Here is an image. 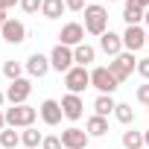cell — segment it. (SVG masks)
<instances>
[{
	"instance_id": "cell-7",
	"label": "cell",
	"mask_w": 149,
	"mask_h": 149,
	"mask_svg": "<svg viewBox=\"0 0 149 149\" xmlns=\"http://www.w3.org/2000/svg\"><path fill=\"white\" fill-rule=\"evenodd\" d=\"M29 94H32V82L21 76V79L9 82V88H6V102H12V105H26Z\"/></svg>"
},
{
	"instance_id": "cell-20",
	"label": "cell",
	"mask_w": 149,
	"mask_h": 149,
	"mask_svg": "<svg viewBox=\"0 0 149 149\" xmlns=\"http://www.w3.org/2000/svg\"><path fill=\"white\" fill-rule=\"evenodd\" d=\"M21 143H24L26 149H35V146H41V143H44V134H41L35 126H29V129H24V134H21Z\"/></svg>"
},
{
	"instance_id": "cell-14",
	"label": "cell",
	"mask_w": 149,
	"mask_h": 149,
	"mask_svg": "<svg viewBox=\"0 0 149 149\" xmlns=\"http://www.w3.org/2000/svg\"><path fill=\"white\" fill-rule=\"evenodd\" d=\"M100 50L105 53V56H111V58H117L120 53H123V35H117V32H105V35H100Z\"/></svg>"
},
{
	"instance_id": "cell-24",
	"label": "cell",
	"mask_w": 149,
	"mask_h": 149,
	"mask_svg": "<svg viewBox=\"0 0 149 149\" xmlns=\"http://www.w3.org/2000/svg\"><path fill=\"white\" fill-rule=\"evenodd\" d=\"M114 117H117L123 126H132V123H134V111H132V105H126V102H117Z\"/></svg>"
},
{
	"instance_id": "cell-27",
	"label": "cell",
	"mask_w": 149,
	"mask_h": 149,
	"mask_svg": "<svg viewBox=\"0 0 149 149\" xmlns=\"http://www.w3.org/2000/svg\"><path fill=\"white\" fill-rule=\"evenodd\" d=\"M41 149H61V137H44V143H41Z\"/></svg>"
},
{
	"instance_id": "cell-3",
	"label": "cell",
	"mask_w": 149,
	"mask_h": 149,
	"mask_svg": "<svg viewBox=\"0 0 149 149\" xmlns=\"http://www.w3.org/2000/svg\"><path fill=\"white\" fill-rule=\"evenodd\" d=\"M108 70L114 73V79H117V82H126V79L132 76V70H137V58H134V53L123 50L117 58L108 61Z\"/></svg>"
},
{
	"instance_id": "cell-26",
	"label": "cell",
	"mask_w": 149,
	"mask_h": 149,
	"mask_svg": "<svg viewBox=\"0 0 149 149\" xmlns=\"http://www.w3.org/2000/svg\"><path fill=\"white\" fill-rule=\"evenodd\" d=\"M41 3H44V0H21V9H24L26 15H35V12L41 9Z\"/></svg>"
},
{
	"instance_id": "cell-1",
	"label": "cell",
	"mask_w": 149,
	"mask_h": 149,
	"mask_svg": "<svg viewBox=\"0 0 149 149\" xmlns=\"http://www.w3.org/2000/svg\"><path fill=\"white\" fill-rule=\"evenodd\" d=\"M85 32H91V35H105L108 32V12H105V6H100V3L85 6Z\"/></svg>"
},
{
	"instance_id": "cell-38",
	"label": "cell",
	"mask_w": 149,
	"mask_h": 149,
	"mask_svg": "<svg viewBox=\"0 0 149 149\" xmlns=\"http://www.w3.org/2000/svg\"><path fill=\"white\" fill-rule=\"evenodd\" d=\"M108 3H120V0H108Z\"/></svg>"
},
{
	"instance_id": "cell-13",
	"label": "cell",
	"mask_w": 149,
	"mask_h": 149,
	"mask_svg": "<svg viewBox=\"0 0 149 149\" xmlns=\"http://www.w3.org/2000/svg\"><path fill=\"white\" fill-rule=\"evenodd\" d=\"M38 114H41V120H44L47 126H58V123H61V117H64L61 102H56V100H44V102H41V108H38Z\"/></svg>"
},
{
	"instance_id": "cell-2",
	"label": "cell",
	"mask_w": 149,
	"mask_h": 149,
	"mask_svg": "<svg viewBox=\"0 0 149 149\" xmlns=\"http://www.w3.org/2000/svg\"><path fill=\"white\" fill-rule=\"evenodd\" d=\"M3 114H6V126H12V129H29L38 120V108H32V105H12Z\"/></svg>"
},
{
	"instance_id": "cell-9",
	"label": "cell",
	"mask_w": 149,
	"mask_h": 149,
	"mask_svg": "<svg viewBox=\"0 0 149 149\" xmlns=\"http://www.w3.org/2000/svg\"><path fill=\"white\" fill-rule=\"evenodd\" d=\"M58 38H61L58 44H64V47H79V44H85V26L82 24H64Z\"/></svg>"
},
{
	"instance_id": "cell-15",
	"label": "cell",
	"mask_w": 149,
	"mask_h": 149,
	"mask_svg": "<svg viewBox=\"0 0 149 149\" xmlns=\"http://www.w3.org/2000/svg\"><path fill=\"white\" fill-rule=\"evenodd\" d=\"M61 111H64L67 120H79V117L85 114V102H82V97H79V94H67V97L61 100Z\"/></svg>"
},
{
	"instance_id": "cell-29",
	"label": "cell",
	"mask_w": 149,
	"mask_h": 149,
	"mask_svg": "<svg viewBox=\"0 0 149 149\" xmlns=\"http://www.w3.org/2000/svg\"><path fill=\"white\" fill-rule=\"evenodd\" d=\"M137 73L149 82V58H137Z\"/></svg>"
},
{
	"instance_id": "cell-4",
	"label": "cell",
	"mask_w": 149,
	"mask_h": 149,
	"mask_svg": "<svg viewBox=\"0 0 149 149\" xmlns=\"http://www.w3.org/2000/svg\"><path fill=\"white\" fill-rule=\"evenodd\" d=\"M91 88H97L100 94H114L120 88V82L114 79V73L108 67H94L91 70Z\"/></svg>"
},
{
	"instance_id": "cell-8",
	"label": "cell",
	"mask_w": 149,
	"mask_h": 149,
	"mask_svg": "<svg viewBox=\"0 0 149 149\" xmlns=\"http://www.w3.org/2000/svg\"><path fill=\"white\" fill-rule=\"evenodd\" d=\"M88 132L85 129H76V126H70L61 132V146L64 149H88Z\"/></svg>"
},
{
	"instance_id": "cell-23",
	"label": "cell",
	"mask_w": 149,
	"mask_h": 149,
	"mask_svg": "<svg viewBox=\"0 0 149 149\" xmlns=\"http://www.w3.org/2000/svg\"><path fill=\"white\" fill-rule=\"evenodd\" d=\"M21 73H24V64H21V61H15V58H9V61H3V76H6L9 82H15V79H21Z\"/></svg>"
},
{
	"instance_id": "cell-31",
	"label": "cell",
	"mask_w": 149,
	"mask_h": 149,
	"mask_svg": "<svg viewBox=\"0 0 149 149\" xmlns=\"http://www.w3.org/2000/svg\"><path fill=\"white\" fill-rule=\"evenodd\" d=\"M126 3H129V6H134V9H143V12L149 9V0H126Z\"/></svg>"
},
{
	"instance_id": "cell-10",
	"label": "cell",
	"mask_w": 149,
	"mask_h": 149,
	"mask_svg": "<svg viewBox=\"0 0 149 149\" xmlns=\"http://www.w3.org/2000/svg\"><path fill=\"white\" fill-rule=\"evenodd\" d=\"M24 67H26V73H29L32 79H41V76H47V73L53 70L50 67V56H44V53H32Z\"/></svg>"
},
{
	"instance_id": "cell-19",
	"label": "cell",
	"mask_w": 149,
	"mask_h": 149,
	"mask_svg": "<svg viewBox=\"0 0 149 149\" xmlns=\"http://www.w3.org/2000/svg\"><path fill=\"white\" fill-rule=\"evenodd\" d=\"M67 6H64V0H44L41 3V15L47 18V21H56V18H61V12H64Z\"/></svg>"
},
{
	"instance_id": "cell-12",
	"label": "cell",
	"mask_w": 149,
	"mask_h": 149,
	"mask_svg": "<svg viewBox=\"0 0 149 149\" xmlns=\"http://www.w3.org/2000/svg\"><path fill=\"white\" fill-rule=\"evenodd\" d=\"M140 47H146V32H143V26H126V32H123V50L137 53Z\"/></svg>"
},
{
	"instance_id": "cell-36",
	"label": "cell",
	"mask_w": 149,
	"mask_h": 149,
	"mask_svg": "<svg viewBox=\"0 0 149 149\" xmlns=\"http://www.w3.org/2000/svg\"><path fill=\"white\" fill-rule=\"evenodd\" d=\"M143 24H146V26H149V9H146V12H143Z\"/></svg>"
},
{
	"instance_id": "cell-34",
	"label": "cell",
	"mask_w": 149,
	"mask_h": 149,
	"mask_svg": "<svg viewBox=\"0 0 149 149\" xmlns=\"http://www.w3.org/2000/svg\"><path fill=\"white\" fill-rule=\"evenodd\" d=\"M3 102H6V91H0V108H3Z\"/></svg>"
},
{
	"instance_id": "cell-18",
	"label": "cell",
	"mask_w": 149,
	"mask_h": 149,
	"mask_svg": "<svg viewBox=\"0 0 149 149\" xmlns=\"http://www.w3.org/2000/svg\"><path fill=\"white\" fill-rule=\"evenodd\" d=\"M85 132H88L91 137H102V134L108 132V120H105V117H100V114H94V117H88Z\"/></svg>"
},
{
	"instance_id": "cell-37",
	"label": "cell",
	"mask_w": 149,
	"mask_h": 149,
	"mask_svg": "<svg viewBox=\"0 0 149 149\" xmlns=\"http://www.w3.org/2000/svg\"><path fill=\"white\" fill-rule=\"evenodd\" d=\"M0 38H3V24H0Z\"/></svg>"
},
{
	"instance_id": "cell-33",
	"label": "cell",
	"mask_w": 149,
	"mask_h": 149,
	"mask_svg": "<svg viewBox=\"0 0 149 149\" xmlns=\"http://www.w3.org/2000/svg\"><path fill=\"white\" fill-rule=\"evenodd\" d=\"M3 129H6V114L0 111V132H3Z\"/></svg>"
},
{
	"instance_id": "cell-32",
	"label": "cell",
	"mask_w": 149,
	"mask_h": 149,
	"mask_svg": "<svg viewBox=\"0 0 149 149\" xmlns=\"http://www.w3.org/2000/svg\"><path fill=\"white\" fill-rule=\"evenodd\" d=\"M15 3H21V0H0V12H6V9H12Z\"/></svg>"
},
{
	"instance_id": "cell-6",
	"label": "cell",
	"mask_w": 149,
	"mask_h": 149,
	"mask_svg": "<svg viewBox=\"0 0 149 149\" xmlns=\"http://www.w3.org/2000/svg\"><path fill=\"white\" fill-rule=\"evenodd\" d=\"M76 58H73V47H64V44H56L53 53H50V67L58 70V73H67L70 67H76L73 64Z\"/></svg>"
},
{
	"instance_id": "cell-21",
	"label": "cell",
	"mask_w": 149,
	"mask_h": 149,
	"mask_svg": "<svg viewBox=\"0 0 149 149\" xmlns=\"http://www.w3.org/2000/svg\"><path fill=\"white\" fill-rule=\"evenodd\" d=\"M21 143V134L12 129V126H6L3 132H0V149H15Z\"/></svg>"
},
{
	"instance_id": "cell-39",
	"label": "cell",
	"mask_w": 149,
	"mask_h": 149,
	"mask_svg": "<svg viewBox=\"0 0 149 149\" xmlns=\"http://www.w3.org/2000/svg\"><path fill=\"white\" fill-rule=\"evenodd\" d=\"M146 44H149V32H146Z\"/></svg>"
},
{
	"instance_id": "cell-11",
	"label": "cell",
	"mask_w": 149,
	"mask_h": 149,
	"mask_svg": "<svg viewBox=\"0 0 149 149\" xmlns=\"http://www.w3.org/2000/svg\"><path fill=\"white\" fill-rule=\"evenodd\" d=\"M3 41H6V44H24V41H26V24L9 18V21L3 24Z\"/></svg>"
},
{
	"instance_id": "cell-30",
	"label": "cell",
	"mask_w": 149,
	"mask_h": 149,
	"mask_svg": "<svg viewBox=\"0 0 149 149\" xmlns=\"http://www.w3.org/2000/svg\"><path fill=\"white\" fill-rule=\"evenodd\" d=\"M64 6L70 12H85V0H64Z\"/></svg>"
},
{
	"instance_id": "cell-5",
	"label": "cell",
	"mask_w": 149,
	"mask_h": 149,
	"mask_svg": "<svg viewBox=\"0 0 149 149\" xmlns=\"http://www.w3.org/2000/svg\"><path fill=\"white\" fill-rule=\"evenodd\" d=\"M64 85H67L70 94H82L85 88H91V73L76 64V67H70V70L64 73Z\"/></svg>"
},
{
	"instance_id": "cell-35",
	"label": "cell",
	"mask_w": 149,
	"mask_h": 149,
	"mask_svg": "<svg viewBox=\"0 0 149 149\" xmlns=\"http://www.w3.org/2000/svg\"><path fill=\"white\" fill-rule=\"evenodd\" d=\"M143 143H146V146H149V129H146V132H143Z\"/></svg>"
},
{
	"instance_id": "cell-28",
	"label": "cell",
	"mask_w": 149,
	"mask_h": 149,
	"mask_svg": "<svg viewBox=\"0 0 149 149\" xmlns=\"http://www.w3.org/2000/svg\"><path fill=\"white\" fill-rule=\"evenodd\" d=\"M137 102H143V105H146V108H149V82H146V85H140V88H137Z\"/></svg>"
},
{
	"instance_id": "cell-25",
	"label": "cell",
	"mask_w": 149,
	"mask_h": 149,
	"mask_svg": "<svg viewBox=\"0 0 149 149\" xmlns=\"http://www.w3.org/2000/svg\"><path fill=\"white\" fill-rule=\"evenodd\" d=\"M123 146L126 149H143V132H123Z\"/></svg>"
},
{
	"instance_id": "cell-16",
	"label": "cell",
	"mask_w": 149,
	"mask_h": 149,
	"mask_svg": "<svg viewBox=\"0 0 149 149\" xmlns=\"http://www.w3.org/2000/svg\"><path fill=\"white\" fill-rule=\"evenodd\" d=\"M73 58H76L79 67H88L94 58H97V50L91 44H79V47H73Z\"/></svg>"
},
{
	"instance_id": "cell-22",
	"label": "cell",
	"mask_w": 149,
	"mask_h": 149,
	"mask_svg": "<svg viewBox=\"0 0 149 149\" xmlns=\"http://www.w3.org/2000/svg\"><path fill=\"white\" fill-rule=\"evenodd\" d=\"M123 21H126V26H140V21H143V9H134V6H123Z\"/></svg>"
},
{
	"instance_id": "cell-17",
	"label": "cell",
	"mask_w": 149,
	"mask_h": 149,
	"mask_svg": "<svg viewBox=\"0 0 149 149\" xmlns=\"http://www.w3.org/2000/svg\"><path fill=\"white\" fill-rule=\"evenodd\" d=\"M114 108H117V102H114V97H111V94H100V97L94 100V111H97L100 117L114 114Z\"/></svg>"
}]
</instances>
